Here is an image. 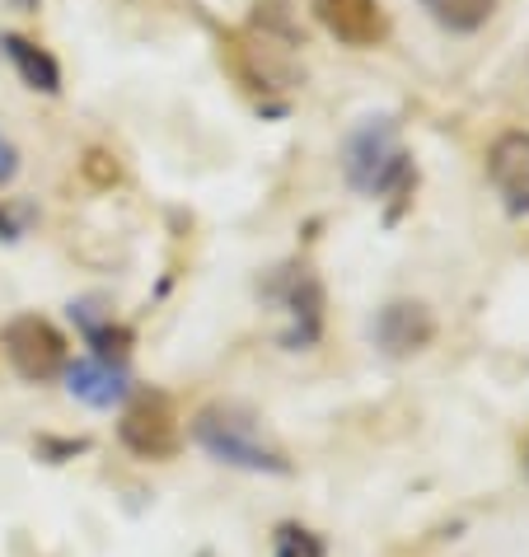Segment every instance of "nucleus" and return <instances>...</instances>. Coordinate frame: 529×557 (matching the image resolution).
I'll use <instances>...</instances> for the list:
<instances>
[{
	"label": "nucleus",
	"instance_id": "obj_10",
	"mask_svg": "<svg viewBox=\"0 0 529 557\" xmlns=\"http://www.w3.org/2000/svg\"><path fill=\"white\" fill-rule=\"evenodd\" d=\"M71 319H75V329H81L89 356L127 366V356H132V347H136V333L127 329V323L113 319V309H103V305H95V300H71Z\"/></svg>",
	"mask_w": 529,
	"mask_h": 557
},
{
	"label": "nucleus",
	"instance_id": "obj_6",
	"mask_svg": "<svg viewBox=\"0 0 529 557\" xmlns=\"http://www.w3.org/2000/svg\"><path fill=\"white\" fill-rule=\"evenodd\" d=\"M370 343L389 361H408L435 343V314L422 300H389L370 319Z\"/></svg>",
	"mask_w": 529,
	"mask_h": 557
},
{
	"label": "nucleus",
	"instance_id": "obj_12",
	"mask_svg": "<svg viewBox=\"0 0 529 557\" xmlns=\"http://www.w3.org/2000/svg\"><path fill=\"white\" fill-rule=\"evenodd\" d=\"M422 10L450 34H478L496 14V0H422Z\"/></svg>",
	"mask_w": 529,
	"mask_h": 557
},
{
	"label": "nucleus",
	"instance_id": "obj_17",
	"mask_svg": "<svg viewBox=\"0 0 529 557\" xmlns=\"http://www.w3.org/2000/svg\"><path fill=\"white\" fill-rule=\"evenodd\" d=\"M520 463H525V473H529V441L520 445Z\"/></svg>",
	"mask_w": 529,
	"mask_h": 557
},
{
	"label": "nucleus",
	"instance_id": "obj_14",
	"mask_svg": "<svg viewBox=\"0 0 529 557\" xmlns=\"http://www.w3.org/2000/svg\"><path fill=\"white\" fill-rule=\"evenodd\" d=\"M34 450H38V459H48V463H66V459H75V455H85L89 441H71V436L57 441V436H42Z\"/></svg>",
	"mask_w": 529,
	"mask_h": 557
},
{
	"label": "nucleus",
	"instance_id": "obj_9",
	"mask_svg": "<svg viewBox=\"0 0 529 557\" xmlns=\"http://www.w3.org/2000/svg\"><path fill=\"white\" fill-rule=\"evenodd\" d=\"M488 174L510 215H529V132H502L488 150Z\"/></svg>",
	"mask_w": 529,
	"mask_h": 557
},
{
	"label": "nucleus",
	"instance_id": "obj_8",
	"mask_svg": "<svg viewBox=\"0 0 529 557\" xmlns=\"http://www.w3.org/2000/svg\"><path fill=\"white\" fill-rule=\"evenodd\" d=\"M61 380H66V394H71V398H81L85 408H99V412L127 404V394H132L127 366L99 361V356H81V361H66Z\"/></svg>",
	"mask_w": 529,
	"mask_h": 557
},
{
	"label": "nucleus",
	"instance_id": "obj_7",
	"mask_svg": "<svg viewBox=\"0 0 529 557\" xmlns=\"http://www.w3.org/2000/svg\"><path fill=\"white\" fill-rule=\"evenodd\" d=\"M309 10L342 48H376L389 38V14L380 0H309Z\"/></svg>",
	"mask_w": 529,
	"mask_h": 557
},
{
	"label": "nucleus",
	"instance_id": "obj_4",
	"mask_svg": "<svg viewBox=\"0 0 529 557\" xmlns=\"http://www.w3.org/2000/svg\"><path fill=\"white\" fill-rule=\"evenodd\" d=\"M0 351H5L14 375L28 380V384L61 380V370L71 361L66 337H61L57 323H48L42 314H14L5 329H0Z\"/></svg>",
	"mask_w": 529,
	"mask_h": 557
},
{
	"label": "nucleus",
	"instance_id": "obj_5",
	"mask_svg": "<svg viewBox=\"0 0 529 557\" xmlns=\"http://www.w3.org/2000/svg\"><path fill=\"white\" fill-rule=\"evenodd\" d=\"M118 445L132 459H146V463L174 459L183 450V426H179V412L169 404V394H155V389L136 394L118 417Z\"/></svg>",
	"mask_w": 529,
	"mask_h": 557
},
{
	"label": "nucleus",
	"instance_id": "obj_11",
	"mask_svg": "<svg viewBox=\"0 0 529 557\" xmlns=\"http://www.w3.org/2000/svg\"><path fill=\"white\" fill-rule=\"evenodd\" d=\"M0 52L10 57V66L20 71V81L28 89H38V95H61V66L48 48L28 42L24 34H0Z\"/></svg>",
	"mask_w": 529,
	"mask_h": 557
},
{
	"label": "nucleus",
	"instance_id": "obj_15",
	"mask_svg": "<svg viewBox=\"0 0 529 557\" xmlns=\"http://www.w3.org/2000/svg\"><path fill=\"white\" fill-rule=\"evenodd\" d=\"M20 174V150H14V141L10 136H0V188Z\"/></svg>",
	"mask_w": 529,
	"mask_h": 557
},
{
	"label": "nucleus",
	"instance_id": "obj_16",
	"mask_svg": "<svg viewBox=\"0 0 529 557\" xmlns=\"http://www.w3.org/2000/svg\"><path fill=\"white\" fill-rule=\"evenodd\" d=\"M24 235V215H10L0 207V239H20Z\"/></svg>",
	"mask_w": 529,
	"mask_h": 557
},
{
	"label": "nucleus",
	"instance_id": "obj_3",
	"mask_svg": "<svg viewBox=\"0 0 529 557\" xmlns=\"http://www.w3.org/2000/svg\"><path fill=\"white\" fill-rule=\"evenodd\" d=\"M262 300L282 314L276 343L282 351H315L323 343V323H329V296L309 262H282L262 282Z\"/></svg>",
	"mask_w": 529,
	"mask_h": 557
},
{
	"label": "nucleus",
	"instance_id": "obj_13",
	"mask_svg": "<svg viewBox=\"0 0 529 557\" xmlns=\"http://www.w3.org/2000/svg\"><path fill=\"white\" fill-rule=\"evenodd\" d=\"M272 557H329V544H323V534L309 530V524L282 520L272 530Z\"/></svg>",
	"mask_w": 529,
	"mask_h": 557
},
{
	"label": "nucleus",
	"instance_id": "obj_1",
	"mask_svg": "<svg viewBox=\"0 0 529 557\" xmlns=\"http://www.w3.org/2000/svg\"><path fill=\"white\" fill-rule=\"evenodd\" d=\"M193 445L207 459L225 463L235 473H254V478H291V455L276 441H268V431L248 408L239 404H207L193 426H188Z\"/></svg>",
	"mask_w": 529,
	"mask_h": 557
},
{
	"label": "nucleus",
	"instance_id": "obj_2",
	"mask_svg": "<svg viewBox=\"0 0 529 557\" xmlns=\"http://www.w3.org/2000/svg\"><path fill=\"white\" fill-rule=\"evenodd\" d=\"M342 174L361 197H408L417 183L413 154L398 141V122L389 113L361 117L342 141Z\"/></svg>",
	"mask_w": 529,
	"mask_h": 557
}]
</instances>
